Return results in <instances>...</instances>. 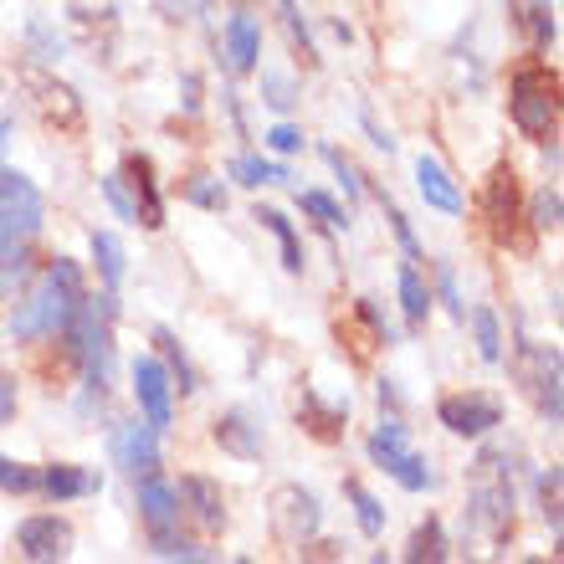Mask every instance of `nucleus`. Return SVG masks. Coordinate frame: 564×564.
<instances>
[{
    "mask_svg": "<svg viewBox=\"0 0 564 564\" xmlns=\"http://www.w3.org/2000/svg\"><path fill=\"white\" fill-rule=\"evenodd\" d=\"M185 200L200 210H226V185L216 175H191L185 180Z\"/></svg>",
    "mask_w": 564,
    "mask_h": 564,
    "instance_id": "33",
    "label": "nucleus"
},
{
    "mask_svg": "<svg viewBox=\"0 0 564 564\" xmlns=\"http://www.w3.org/2000/svg\"><path fill=\"white\" fill-rule=\"evenodd\" d=\"M365 446H370L375 467L395 477L405 492H431V488H436V473H431V462L421 457L416 446H411V431H405L401 416L380 421V426L370 431V442H365Z\"/></svg>",
    "mask_w": 564,
    "mask_h": 564,
    "instance_id": "4",
    "label": "nucleus"
},
{
    "mask_svg": "<svg viewBox=\"0 0 564 564\" xmlns=\"http://www.w3.org/2000/svg\"><path fill=\"white\" fill-rule=\"evenodd\" d=\"M216 442H221V452H231V457L257 462L262 446H268V431H262V421H257L247 405H231V411L216 421Z\"/></svg>",
    "mask_w": 564,
    "mask_h": 564,
    "instance_id": "13",
    "label": "nucleus"
},
{
    "mask_svg": "<svg viewBox=\"0 0 564 564\" xmlns=\"http://www.w3.org/2000/svg\"><path fill=\"white\" fill-rule=\"evenodd\" d=\"M318 154H324V164H328V170H334V175L344 180V195H349V200H359V195H365V180H359L355 160H349L344 149H334V144H324V149H318Z\"/></svg>",
    "mask_w": 564,
    "mask_h": 564,
    "instance_id": "34",
    "label": "nucleus"
},
{
    "mask_svg": "<svg viewBox=\"0 0 564 564\" xmlns=\"http://www.w3.org/2000/svg\"><path fill=\"white\" fill-rule=\"evenodd\" d=\"M508 113H513L523 139L550 144L560 134V77L550 67H519L508 83Z\"/></svg>",
    "mask_w": 564,
    "mask_h": 564,
    "instance_id": "2",
    "label": "nucleus"
},
{
    "mask_svg": "<svg viewBox=\"0 0 564 564\" xmlns=\"http://www.w3.org/2000/svg\"><path fill=\"white\" fill-rule=\"evenodd\" d=\"M26 36H31V46H42V62H57L62 57V42L52 36V31H46V21H31Z\"/></svg>",
    "mask_w": 564,
    "mask_h": 564,
    "instance_id": "41",
    "label": "nucleus"
},
{
    "mask_svg": "<svg viewBox=\"0 0 564 564\" xmlns=\"http://www.w3.org/2000/svg\"><path fill=\"white\" fill-rule=\"evenodd\" d=\"M405 560L411 564H421V560H452V544H446V529H442V519H426L416 529V534H411V544H405Z\"/></svg>",
    "mask_w": 564,
    "mask_h": 564,
    "instance_id": "27",
    "label": "nucleus"
},
{
    "mask_svg": "<svg viewBox=\"0 0 564 564\" xmlns=\"http://www.w3.org/2000/svg\"><path fill=\"white\" fill-rule=\"evenodd\" d=\"M268 149H278V154H297L303 149V129H293V123H278L268 134Z\"/></svg>",
    "mask_w": 564,
    "mask_h": 564,
    "instance_id": "42",
    "label": "nucleus"
},
{
    "mask_svg": "<svg viewBox=\"0 0 564 564\" xmlns=\"http://www.w3.org/2000/svg\"><path fill=\"white\" fill-rule=\"evenodd\" d=\"M365 129H370V144H375V149H386V154H390V149H395V139H390V129H380V123H375L370 113H365Z\"/></svg>",
    "mask_w": 564,
    "mask_h": 564,
    "instance_id": "46",
    "label": "nucleus"
},
{
    "mask_svg": "<svg viewBox=\"0 0 564 564\" xmlns=\"http://www.w3.org/2000/svg\"><path fill=\"white\" fill-rule=\"evenodd\" d=\"M98 488H104V477L93 473V467H77V462H52V467H42V492L57 498V503L93 498Z\"/></svg>",
    "mask_w": 564,
    "mask_h": 564,
    "instance_id": "16",
    "label": "nucleus"
},
{
    "mask_svg": "<svg viewBox=\"0 0 564 564\" xmlns=\"http://www.w3.org/2000/svg\"><path fill=\"white\" fill-rule=\"evenodd\" d=\"M231 180L247 185V191H262V185H288L293 170L278 160H262V154H237V160H231Z\"/></svg>",
    "mask_w": 564,
    "mask_h": 564,
    "instance_id": "21",
    "label": "nucleus"
},
{
    "mask_svg": "<svg viewBox=\"0 0 564 564\" xmlns=\"http://www.w3.org/2000/svg\"><path fill=\"white\" fill-rule=\"evenodd\" d=\"M0 492H42V467H26L0 452Z\"/></svg>",
    "mask_w": 564,
    "mask_h": 564,
    "instance_id": "30",
    "label": "nucleus"
},
{
    "mask_svg": "<svg viewBox=\"0 0 564 564\" xmlns=\"http://www.w3.org/2000/svg\"><path fill=\"white\" fill-rule=\"evenodd\" d=\"M93 262H98V278H104V293H119L123 282V241L113 231H93Z\"/></svg>",
    "mask_w": 564,
    "mask_h": 564,
    "instance_id": "24",
    "label": "nucleus"
},
{
    "mask_svg": "<svg viewBox=\"0 0 564 564\" xmlns=\"http://www.w3.org/2000/svg\"><path fill=\"white\" fill-rule=\"evenodd\" d=\"M473 523L488 529L498 544L513 534V477H508L498 446L477 452L473 462Z\"/></svg>",
    "mask_w": 564,
    "mask_h": 564,
    "instance_id": "3",
    "label": "nucleus"
},
{
    "mask_svg": "<svg viewBox=\"0 0 564 564\" xmlns=\"http://www.w3.org/2000/svg\"><path fill=\"white\" fill-rule=\"evenodd\" d=\"M154 349H160V365L170 370V380H175L180 395H195V390H200V380H195L191 359H185V349H180V339L170 334V328H154Z\"/></svg>",
    "mask_w": 564,
    "mask_h": 564,
    "instance_id": "22",
    "label": "nucleus"
},
{
    "mask_svg": "<svg viewBox=\"0 0 564 564\" xmlns=\"http://www.w3.org/2000/svg\"><path fill=\"white\" fill-rule=\"evenodd\" d=\"M180 88H185V113L195 119V113H200V77L185 73V77H180Z\"/></svg>",
    "mask_w": 564,
    "mask_h": 564,
    "instance_id": "44",
    "label": "nucleus"
},
{
    "mask_svg": "<svg viewBox=\"0 0 564 564\" xmlns=\"http://www.w3.org/2000/svg\"><path fill=\"white\" fill-rule=\"evenodd\" d=\"M488 221H492V237L508 241L513 237V226L523 221V210H519V175H513V164H498L488 180Z\"/></svg>",
    "mask_w": 564,
    "mask_h": 564,
    "instance_id": "14",
    "label": "nucleus"
},
{
    "mask_svg": "<svg viewBox=\"0 0 564 564\" xmlns=\"http://www.w3.org/2000/svg\"><path fill=\"white\" fill-rule=\"evenodd\" d=\"M436 421H442L452 436H488L492 426H503V401H492V395H477V390H462V395H442L436 401Z\"/></svg>",
    "mask_w": 564,
    "mask_h": 564,
    "instance_id": "8",
    "label": "nucleus"
},
{
    "mask_svg": "<svg viewBox=\"0 0 564 564\" xmlns=\"http://www.w3.org/2000/svg\"><path fill=\"white\" fill-rule=\"evenodd\" d=\"M252 221H257V226H268L272 237H278V247H282V268H288V272H303V268H308V262H303V241H297L293 221H288V216H282L278 206H257V210H252Z\"/></svg>",
    "mask_w": 564,
    "mask_h": 564,
    "instance_id": "20",
    "label": "nucleus"
},
{
    "mask_svg": "<svg viewBox=\"0 0 564 564\" xmlns=\"http://www.w3.org/2000/svg\"><path fill=\"white\" fill-rule=\"evenodd\" d=\"M344 498H349V503H355V519H359V534L365 539H380L386 534V508H380V498H375L370 488H365V482H355V477H349V482H344Z\"/></svg>",
    "mask_w": 564,
    "mask_h": 564,
    "instance_id": "23",
    "label": "nucleus"
},
{
    "mask_svg": "<svg viewBox=\"0 0 564 564\" xmlns=\"http://www.w3.org/2000/svg\"><path fill=\"white\" fill-rule=\"evenodd\" d=\"M380 206H386V221H390V231H395V241H401L405 262H426V252H421V237L411 231V221H405V210L395 206L390 195H380Z\"/></svg>",
    "mask_w": 564,
    "mask_h": 564,
    "instance_id": "31",
    "label": "nucleus"
},
{
    "mask_svg": "<svg viewBox=\"0 0 564 564\" xmlns=\"http://www.w3.org/2000/svg\"><path fill=\"white\" fill-rule=\"evenodd\" d=\"M297 98H303V88H297V77H293V73L262 67V104H268L272 113H293Z\"/></svg>",
    "mask_w": 564,
    "mask_h": 564,
    "instance_id": "29",
    "label": "nucleus"
},
{
    "mask_svg": "<svg viewBox=\"0 0 564 564\" xmlns=\"http://www.w3.org/2000/svg\"><path fill=\"white\" fill-rule=\"evenodd\" d=\"M318 523H324V503H318V492H308L303 482H282L272 492V529H278L288 544H308L318 534Z\"/></svg>",
    "mask_w": 564,
    "mask_h": 564,
    "instance_id": "7",
    "label": "nucleus"
},
{
    "mask_svg": "<svg viewBox=\"0 0 564 564\" xmlns=\"http://www.w3.org/2000/svg\"><path fill=\"white\" fill-rule=\"evenodd\" d=\"M529 221H534L539 231H554V226H560V185H554V180L534 195V210H529Z\"/></svg>",
    "mask_w": 564,
    "mask_h": 564,
    "instance_id": "36",
    "label": "nucleus"
},
{
    "mask_svg": "<svg viewBox=\"0 0 564 564\" xmlns=\"http://www.w3.org/2000/svg\"><path fill=\"white\" fill-rule=\"evenodd\" d=\"M77 544L73 523L62 513H31V519L15 523V554L31 564H52V560H67Z\"/></svg>",
    "mask_w": 564,
    "mask_h": 564,
    "instance_id": "6",
    "label": "nucleus"
},
{
    "mask_svg": "<svg viewBox=\"0 0 564 564\" xmlns=\"http://www.w3.org/2000/svg\"><path fill=\"white\" fill-rule=\"evenodd\" d=\"M123 185L134 195V226L144 231H160L164 226V195H160V180H154V160L149 154H123Z\"/></svg>",
    "mask_w": 564,
    "mask_h": 564,
    "instance_id": "9",
    "label": "nucleus"
},
{
    "mask_svg": "<svg viewBox=\"0 0 564 564\" xmlns=\"http://www.w3.org/2000/svg\"><path fill=\"white\" fill-rule=\"evenodd\" d=\"M26 278H31L26 241H21V237H0V297H11Z\"/></svg>",
    "mask_w": 564,
    "mask_h": 564,
    "instance_id": "26",
    "label": "nucleus"
},
{
    "mask_svg": "<svg viewBox=\"0 0 564 564\" xmlns=\"http://www.w3.org/2000/svg\"><path fill=\"white\" fill-rule=\"evenodd\" d=\"M15 405H21V395H15V380H11V375H0V426L15 416Z\"/></svg>",
    "mask_w": 564,
    "mask_h": 564,
    "instance_id": "43",
    "label": "nucleus"
},
{
    "mask_svg": "<svg viewBox=\"0 0 564 564\" xmlns=\"http://www.w3.org/2000/svg\"><path fill=\"white\" fill-rule=\"evenodd\" d=\"M436 293H442L446 313H452V318H462V324H467V303H462V288H457V268H452V262H436Z\"/></svg>",
    "mask_w": 564,
    "mask_h": 564,
    "instance_id": "35",
    "label": "nucleus"
},
{
    "mask_svg": "<svg viewBox=\"0 0 564 564\" xmlns=\"http://www.w3.org/2000/svg\"><path fill=\"white\" fill-rule=\"evenodd\" d=\"M98 185H104V200H108V206L119 210V221H134V195H129L123 175H104Z\"/></svg>",
    "mask_w": 564,
    "mask_h": 564,
    "instance_id": "39",
    "label": "nucleus"
},
{
    "mask_svg": "<svg viewBox=\"0 0 564 564\" xmlns=\"http://www.w3.org/2000/svg\"><path fill=\"white\" fill-rule=\"evenodd\" d=\"M83 268H77L73 257H57L46 278L31 288L11 313V339H57L62 324L73 318V308L83 303Z\"/></svg>",
    "mask_w": 564,
    "mask_h": 564,
    "instance_id": "1",
    "label": "nucleus"
},
{
    "mask_svg": "<svg viewBox=\"0 0 564 564\" xmlns=\"http://www.w3.org/2000/svg\"><path fill=\"white\" fill-rule=\"evenodd\" d=\"M539 503H544V519H550V529L560 534V467L539 473Z\"/></svg>",
    "mask_w": 564,
    "mask_h": 564,
    "instance_id": "38",
    "label": "nucleus"
},
{
    "mask_svg": "<svg viewBox=\"0 0 564 564\" xmlns=\"http://www.w3.org/2000/svg\"><path fill=\"white\" fill-rule=\"evenodd\" d=\"M473 339H477L482 365H498V359H503V324H498V313H492L488 303L473 308Z\"/></svg>",
    "mask_w": 564,
    "mask_h": 564,
    "instance_id": "28",
    "label": "nucleus"
},
{
    "mask_svg": "<svg viewBox=\"0 0 564 564\" xmlns=\"http://www.w3.org/2000/svg\"><path fill=\"white\" fill-rule=\"evenodd\" d=\"M529 26H534V46L550 52L554 46V6L550 0H529Z\"/></svg>",
    "mask_w": 564,
    "mask_h": 564,
    "instance_id": "37",
    "label": "nucleus"
},
{
    "mask_svg": "<svg viewBox=\"0 0 564 564\" xmlns=\"http://www.w3.org/2000/svg\"><path fill=\"white\" fill-rule=\"evenodd\" d=\"M221 52H226V73H257L262 62V15L237 11L221 31Z\"/></svg>",
    "mask_w": 564,
    "mask_h": 564,
    "instance_id": "11",
    "label": "nucleus"
},
{
    "mask_svg": "<svg viewBox=\"0 0 564 564\" xmlns=\"http://www.w3.org/2000/svg\"><path fill=\"white\" fill-rule=\"evenodd\" d=\"M416 191H421V200H426L431 210H442V216H462V210H467L462 185L446 175V164H436L431 154H421L416 160Z\"/></svg>",
    "mask_w": 564,
    "mask_h": 564,
    "instance_id": "15",
    "label": "nucleus"
},
{
    "mask_svg": "<svg viewBox=\"0 0 564 564\" xmlns=\"http://www.w3.org/2000/svg\"><path fill=\"white\" fill-rule=\"evenodd\" d=\"M297 206H303V216H313V221L324 226V231H349V206H339L328 191H297Z\"/></svg>",
    "mask_w": 564,
    "mask_h": 564,
    "instance_id": "25",
    "label": "nucleus"
},
{
    "mask_svg": "<svg viewBox=\"0 0 564 564\" xmlns=\"http://www.w3.org/2000/svg\"><path fill=\"white\" fill-rule=\"evenodd\" d=\"M359 318L375 328V339H380V344H395V328H390V318L380 313V303H375V297H359Z\"/></svg>",
    "mask_w": 564,
    "mask_h": 564,
    "instance_id": "40",
    "label": "nucleus"
},
{
    "mask_svg": "<svg viewBox=\"0 0 564 564\" xmlns=\"http://www.w3.org/2000/svg\"><path fill=\"white\" fill-rule=\"evenodd\" d=\"M154 6H160L164 21H185L191 15V0H154Z\"/></svg>",
    "mask_w": 564,
    "mask_h": 564,
    "instance_id": "45",
    "label": "nucleus"
},
{
    "mask_svg": "<svg viewBox=\"0 0 564 564\" xmlns=\"http://www.w3.org/2000/svg\"><path fill=\"white\" fill-rule=\"evenodd\" d=\"M139 513H144L149 534H175L185 508H180V492L170 488L160 473H144L139 477Z\"/></svg>",
    "mask_w": 564,
    "mask_h": 564,
    "instance_id": "12",
    "label": "nucleus"
},
{
    "mask_svg": "<svg viewBox=\"0 0 564 564\" xmlns=\"http://www.w3.org/2000/svg\"><path fill=\"white\" fill-rule=\"evenodd\" d=\"M278 11H282V26H288V36H293V46L303 52V57L318 67V46H313L308 36V21H303V11H297V0H278Z\"/></svg>",
    "mask_w": 564,
    "mask_h": 564,
    "instance_id": "32",
    "label": "nucleus"
},
{
    "mask_svg": "<svg viewBox=\"0 0 564 564\" xmlns=\"http://www.w3.org/2000/svg\"><path fill=\"white\" fill-rule=\"evenodd\" d=\"M344 416H349V401L324 405L318 401V390H303V401H297V421H303L313 436H324V442H334V436L344 431Z\"/></svg>",
    "mask_w": 564,
    "mask_h": 564,
    "instance_id": "19",
    "label": "nucleus"
},
{
    "mask_svg": "<svg viewBox=\"0 0 564 564\" xmlns=\"http://www.w3.org/2000/svg\"><path fill=\"white\" fill-rule=\"evenodd\" d=\"M180 508L191 503V513L200 523H206V529H226V498H221V488H216V482H210V477H200V473H185L180 477Z\"/></svg>",
    "mask_w": 564,
    "mask_h": 564,
    "instance_id": "17",
    "label": "nucleus"
},
{
    "mask_svg": "<svg viewBox=\"0 0 564 564\" xmlns=\"http://www.w3.org/2000/svg\"><path fill=\"white\" fill-rule=\"evenodd\" d=\"M134 401H139V416L160 431V436L175 426V380L160 365V355L134 359Z\"/></svg>",
    "mask_w": 564,
    "mask_h": 564,
    "instance_id": "5",
    "label": "nucleus"
},
{
    "mask_svg": "<svg viewBox=\"0 0 564 564\" xmlns=\"http://www.w3.org/2000/svg\"><path fill=\"white\" fill-rule=\"evenodd\" d=\"M395 297H401V313H405V328L416 334V328H426L431 318V303H436V293H431V282L421 278L416 262H401V272H395Z\"/></svg>",
    "mask_w": 564,
    "mask_h": 564,
    "instance_id": "18",
    "label": "nucleus"
},
{
    "mask_svg": "<svg viewBox=\"0 0 564 564\" xmlns=\"http://www.w3.org/2000/svg\"><path fill=\"white\" fill-rule=\"evenodd\" d=\"M113 457L129 477H144V473H160V431L149 426L144 416L139 421H119L113 426Z\"/></svg>",
    "mask_w": 564,
    "mask_h": 564,
    "instance_id": "10",
    "label": "nucleus"
}]
</instances>
